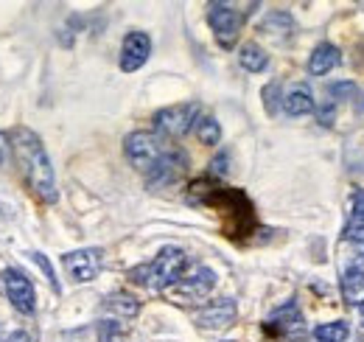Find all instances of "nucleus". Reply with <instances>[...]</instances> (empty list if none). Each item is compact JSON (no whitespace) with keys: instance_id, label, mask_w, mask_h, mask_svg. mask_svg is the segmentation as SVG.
<instances>
[{"instance_id":"nucleus-6","label":"nucleus","mask_w":364,"mask_h":342,"mask_svg":"<svg viewBox=\"0 0 364 342\" xmlns=\"http://www.w3.org/2000/svg\"><path fill=\"white\" fill-rule=\"evenodd\" d=\"M208 20H210V28L216 34V40L230 48V45L238 40V31H241V23L244 17L230 6V3H210L208 6Z\"/></svg>"},{"instance_id":"nucleus-9","label":"nucleus","mask_w":364,"mask_h":342,"mask_svg":"<svg viewBox=\"0 0 364 342\" xmlns=\"http://www.w3.org/2000/svg\"><path fill=\"white\" fill-rule=\"evenodd\" d=\"M185 169H188V157L182 155L180 149L168 146V149L163 152V157L157 160V166L146 174V180H149V185H151V188H163V185L177 182Z\"/></svg>"},{"instance_id":"nucleus-27","label":"nucleus","mask_w":364,"mask_h":342,"mask_svg":"<svg viewBox=\"0 0 364 342\" xmlns=\"http://www.w3.org/2000/svg\"><path fill=\"white\" fill-rule=\"evenodd\" d=\"M359 314H362V323H364V306H362V309H359Z\"/></svg>"},{"instance_id":"nucleus-22","label":"nucleus","mask_w":364,"mask_h":342,"mask_svg":"<svg viewBox=\"0 0 364 342\" xmlns=\"http://www.w3.org/2000/svg\"><path fill=\"white\" fill-rule=\"evenodd\" d=\"M34 261H37V264H40V266H43V272H46L48 275V281H50V286H53V289H56V292H59V284H56V275H53V269H50V264H48V258L43 256V253H34Z\"/></svg>"},{"instance_id":"nucleus-28","label":"nucleus","mask_w":364,"mask_h":342,"mask_svg":"<svg viewBox=\"0 0 364 342\" xmlns=\"http://www.w3.org/2000/svg\"><path fill=\"white\" fill-rule=\"evenodd\" d=\"M0 342H3V337H0Z\"/></svg>"},{"instance_id":"nucleus-10","label":"nucleus","mask_w":364,"mask_h":342,"mask_svg":"<svg viewBox=\"0 0 364 342\" xmlns=\"http://www.w3.org/2000/svg\"><path fill=\"white\" fill-rule=\"evenodd\" d=\"M235 314H238L235 300L219 298V300H213V303H208V306H202V309L196 311V326H199L202 331H222V328H228L230 323L235 320Z\"/></svg>"},{"instance_id":"nucleus-25","label":"nucleus","mask_w":364,"mask_h":342,"mask_svg":"<svg viewBox=\"0 0 364 342\" xmlns=\"http://www.w3.org/2000/svg\"><path fill=\"white\" fill-rule=\"evenodd\" d=\"M6 342H34V337L26 334V331H14V334H9V340Z\"/></svg>"},{"instance_id":"nucleus-18","label":"nucleus","mask_w":364,"mask_h":342,"mask_svg":"<svg viewBox=\"0 0 364 342\" xmlns=\"http://www.w3.org/2000/svg\"><path fill=\"white\" fill-rule=\"evenodd\" d=\"M107 309H109V311H115L118 317H137V311H140V303H137L132 295L115 292V295H109V298H107Z\"/></svg>"},{"instance_id":"nucleus-20","label":"nucleus","mask_w":364,"mask_h":342,"mask_svg":"<svg viewBox=\"0 0 364 342\" xmlns=\"http://www.w3.org/2000/svg\"><path fill=\"white\" fill-rule=\"evenodd\" d=\"M333 118H336V101L331 98V101H325V104L317 110V121L322 124V127H331Z\"/></svg>"},{"instance_id":"nucleus-12","label":"nucleus","mask_w":364,"mask_h":342,"mask_svg":"<svg viewBox=\"0 0 364 342\" xmlns=\"http://www.w3.org/2000/svg\"><path fill=\"white\" fill-rule=\"evenodd\" d=\"M267 328L274 331V334H280V337H289V340L303 337L306 334V326H303V314H300L297 303L289 300L286 306H280L277 311H272L269 320H267Z\"/></svg>"},{"instance_id":"nucleus-15","label":"nucleus","mask_w":364,"mask_h":342,"mask_svg":"<svg viewBox=\"0 0 364 342\" xmlns=\"http://www.w3.org/2000/svg\"><path fill=\"white\" fill-rule=\"evenodd\" d=\"M339 48L333 43H319L309 56V73L311 76H328L339 65Z\"/></svg>"},{"instance_id":"nucleus-19","label":"nucleus","mask_w":364,"mask_h":342,"mask_svg":"<svg viewBox=\"0 0 364 342\" xmlns=\"http://www.w3.org/2000/svg\"><path fill=\"white\" fill-rule=\"evenodd\" d=\"M196 138H199V143H205V146H216V143L222 140V127H219V121L210 118V115L199 118V121H196Z\"/></svg>"},{"instance_id":"nucleus-17","label":"nucleus","mask_w":364,"mask_h":342,"mask_svg":"<svg viewBox=\"0 0 364 342\" xmlns=\"http://www.w3.org/2000/svg\"><path fill=\"white\" fill-rule=\"evenodd\" d=\"M317 342H345L350 337V326L345 320H333V323H322L314 328Z\"/></svg>"},{"instance_id":"nucleus-11","label":"nucleus","mask_w":364,"mask_h":342,"mask_svg":"<svg viewBox=\"0 0 364 342\" xmlns=\"http://www.w3.org/2000/svg\"><path fill=\"white\" fill-rule=\"evenodd\" d=\"M149 53H151V37H149L146 31H129V34L124 37V45H121V59H118V65H121L124 73H135L137 68L146 65Z\"/></svg>"},{"instance_id":"nucleus-2","label":"nucleus","mask_w":364,"mask_h":342,"mask_svg":"<svg viewBox=\"0 0 364 342\" xmlns=\"http://www.w3.org/2000/svg\"><path fill=\"white\" fill-rule=\"evenodd\" d=\"M185 264H188L185 250H180V247H163L149 264L135 266L129 272V278L135 284H140V286H149V289H168V286L180 284Z\"/></svg>"},{"instance_id":"nucleus-1","label":"nucleus","mask_w":364,"mask_h":342,"mask_svg":"<svg viewBox=\"0 0 364 342\" xmlns=\"http://www.w3.org/2000/svg\"><path fill=\"white\" fill-rule=\"evenodd\" d=\"M11 152L20 163V171L28 182V188L48 205H53L59 200V188H56V174L53 163L48 157L46 146L40 140V135H34L31 129H17L11 135Z\"/></svg>"},{"instance_id":"nucleus-23","label":"nucleus","mask_w":364,"mask_h":342,"mask_svg":"<svg viewBox=\"0 0 364 342\" xmlns=\"http://www.w3.org/2000/svg\"><path fill=\"white\" fill-rule=\"evenodd\" d=\"M353 219H362L364 222V188L356 191V197H353Z\"/></svg>"},{"instance_id":"nucleus-26","label":"nucleus","mask_w":364,"mask_h":342,"mask_svg":"<svg viewBox=\"0 0 364 342\" xmlns=\"http://www.w3.org/2000/svg\"><path fill=\"white\" fill-rule=\"evenodd\" d=\"M225 163H228V155H219V160H213V171H216V174H225V171H228Z\"/></svg>"},{"instance_id":"nucleus-3","label":"nucleus","mask_w":364,"mask_h":342,"mask_svg":"<svg viewBox=\"0 0 364 342\" xmlns=\"http://www.w3.org/2000/svg\"><path fill=\"white\" fill-rule=\"evenodd\" d=\"M196 115H199V104H193V101L166 107L154 115V135L160 140H177L182 135H188L191 129H196V121H199Z\"/></svg>"},{"instance_id":"nucleus-24","label":"nucleus","mask_w":364,"mask_h":342,"mask_svg":"<svg viewBox=\"0 0 364 342\" xmlns=\"http://www.w3.org/2000/svg\"><path fill=\"white\" fill-rule=\"evenodd\" d=\"M6 160H9V140H6V135L0 132V166H6Z\"/></svg>"},{"instance_id":"nucleus-29","label":"nucleus","mask_w":364,"mask_h":342,"mask_svg":"<svg viewBox=\"0 0 364 342\" xmlns=\"http://www.w3.org/2000/svg\"><path fill=\"white\" fill-rule=\"evenodd\" d=\"M225 342H230V340H225Z\"/></svg>"},{"instance_id":"nucleus-13","label":"nucleus","mask_w":364,"mask_h":342,"mask_svg":"<svg viewBox=\"0 0 364 342\" xmlns=\"http://www.w3.org/2000/svg\"><path fill=\"white\" fill-rule=\"evenodd\" d=\"M342 298L348 306H364V266L362 264H350L342 272Z\"/></svg>"},{"instance_id":"nucleus-16","label":"nucleus","mask_w":364,"mask_h":342,"mask_svg":"<svg viewBox=\"0 0 364 342\" xmlns=\"http://www.w3.org/2000/svg\"><path fill=\"white\" fill-rule=\"evenodd\" d=\"M238 62H241V68L250 71V73H261V71L269 68V56L264 53L261 45H255V43H247L238 51Z\"/></svg>"},{"instance_id":"nucleus-5","label":"nucleus","mask_w":364,"mask_h":342,"mask_svg":"<svg viewBox=\"0 0 364 342\" xmlns=\"http://www.w3.org/2000/svg\"><path fill=\"white\" fill-rule=\"evenodd\" d=\"M3 289L9 295V303L20 314H34L37 311V292L34 284L20 272V269H6L3 272Z\"/></svg>"},{"instance_id":"nucleus-8","label":"nucleus","mask_w":364,"mask_h":342,"mask_svg":"<svg viewBox=\"0 0 364 342\" xmlns=\"http://www.w3.org/2000/svg\"><path fill=\"white\" fill-rule=\"evenodd\" d=\"M216 286V272L210 266H196L191 275H182L180 284L174 286V295L185 303H196V300L208 298Z\"/></svg>"},{"instance_id":"nucleus-21","label":"nucleus","mask_w":364,"mask_h":342,"mask_svg":"<svg viewBox=\"0 0 364 342\" xmlns=\"http://www.w3.org/2000/svg\"><path fill=\"white\" fill-rule=\"evenodd\" d=\"M345 239H350V242H364L362 219H350V222H348V227H345Z\"/></svg>"},{"instance_id":"nucleus-7","label":"nucleus","mask_w":364,"mask_h":342,"mask_svg":"<svg viewBox=\"0 0 364 342\" xmlns=\"http://www.w3.org/2000/svg\"><path fill=\"white\" fill-rule=\"evenodd\" d=\"M62 266L76 284H90L92 278H98V272H101V250L98 247L73 250V253L62 258Z\"/></svg>"},{"instance_id":"nucleus-14","label":"nucleus","mask_w":364,"mask_h":342,"mask_svg":"<svg viewBox=\"0 0 364 342\" xmlns=\"http://www.w3.org/2000/svg\"><path fill=\"white\" fill-rule=\"evenodd\" d=\"M283 113L291 115V118H300V115L314 113V93H311V87H306V85L291 87V90L283 95Z\"/></svg>"},{"instance_id":"nucleus-4","label":"nucleus","mask_w":364,"mask_h":342,"mask_svg":"<svg viewBox=\"0 0 364 342\" xmlns=\"http://www.w3.org/2000/svg\"><path fill=\"white\" fill-rule=\"evenodd\" d=\"M166 149H168V146H166L154 132H132V135H127V140H124V152H127L129 163H132L137 171H143V174H149V171L157 166V160L163 157Z\"/></svg>"}]
</instances>
